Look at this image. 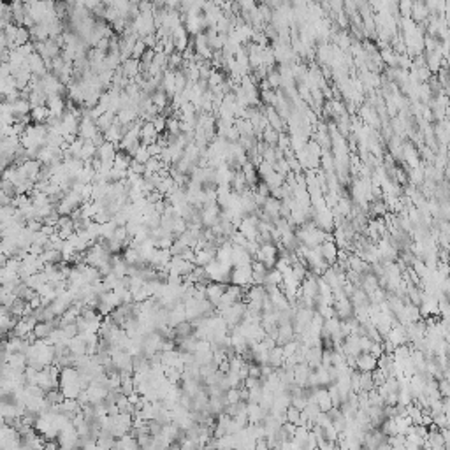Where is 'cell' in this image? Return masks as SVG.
<instances>
[{
  "mask_svg": "<svg viewBox=\"0 0 450 450\" xmlns=\"http://www.w3.org/2000/svg\"><path fill=\"white\" fill-rule=\"evenodd\" d=\"M278 257H280V248L276 243H262L259 252H257L255 259L264 262L269 269H273L276 265V262H278Z\"/></svg>",
  "mask_w": 450,
  "mask_h": 450,
  "instance_id": "cell-1",
  "label": "cell"
},
{
  "mask_svg": "<svg viewBox=\"0 0 450 450\" xmlns=\"http://www.w3.org/2000/svg\"><path fill=\"white\" fill-rule=\"evenodd\" d=\"M227 285L229 283L209 282L208 285H206V299L211 301L215 306H218L223 297V294H225V290H227Z\"/></svg>",
  "mask_w": 450,
  "mask_h": 450,
  "instance_id": "cell-2",
  "label": "cell"
},
{
  "mask_svg": "<svg viewBox=\"0 0 450 450\" xmlns=\"http://www.w3.org/2000/svg\"><path fill=\"white\" fill-rule=\"evenodd\" d=\"M339 348H341L346 355L357 357L359 353H363V350H361V336H359V334H353V333L348 334V336L343 339V343L339 345Z\"/></svg>",
  "mask_w": 450,
  "mask_h": 450,
  "instance_id": "cell-3",
  "label": "cell"
},
{
  "mask_svg": "<svg viewBox=\"0 0 450 450\" xmlns=\"http://www.w3.org/2000/svg\"><path fill=\"white\" fill-rule=\"evenodd\" d=\"M378 368V359L370 352H363L355 357V370L359 371H375Z\"/></svg>",
  "mask_w": 450,
  "mask_h": 450,
  "instance_id": "cell-4",
  "label": "cell"
},
{
  "mask_svg": "<svg viewBox=\"0 0 450 450\" xmlns=\"http://www.w3.org/2000/svg\"><path fill=\"white\" fill-rule=\"evenodd\" d=\"M338 250L339 248L336 241H333V239H327V241H324L322 245H320V253H322V257L326 259V262L329 265H333L338 260Z\"/></svg>",
  "mask_w": 450,
  "mask_h": 450,
  "instance_id": "cell-5",
  "label": "cell"
},
{
  "mask_svg": "<svg viewBox=\"0 0 450 450\" xmlns=\"http://www.w3.org/2000/svg\"><path fill=\"white\" fill-rule=\"evenodd\" d=\"M158 130L155 128L153 121H145L141 127V143H145V145H153V143H157L158 139Z\"/></svg>",
  "mask_w": 450,
  "mask_h": 450,
  "instance_id": "cell-6",
  "label": "cell"
},
{
  "mask_svg": "<svg viewBox=\"0 0 450 450\" xmlns=\"http://www.w3.org/2000/svg\"><path fill=\"white\" fill-rule=\"evenodd\" d=\"M216 250L218 248H213V246L195 250V252H197V255H195V265H208L209 262H213V260L216 259Z\"/></svg>",
  "mask_w": 450,
  "mask_h": 450,
  "instance_id": "cell-7",
  "label": "cell"
},
{
  "mask_svg": "<svg viewBox=\"0 0 450 450\" xmlns=\"http://www.w3.org/2000/svg\"><path fill=\"white\" fill-rule=\"evenodd\" d=\"M269 413L264 412V408L259 403H248V420L250 424H260Z\"/></svg>",
  "mask_w": 450,
  "mask_h": 450,
  "instance_id": "cell-8",
  "label": "cell"
},
{
  "mask_svg": "<svg viewBox=\"0 0 450 450\" xmlns=\"http://www.w3.org/2000/svg\"><path fill=\"white\" fill-rule=\"evenodd\" d=\"M267 364H271L275 370H278V368H282L283 364H285V353H283V346L282 345H276L275 348H271Z\"/></svg>",
  "mask_w": 450,
  "mask_h": 450,
  "instance_id": "cell-9",
  "label": "cell"
},
{
  "mask_svg": "<svg viewBox=\"0 0 450 450\" xmlns=\"http://www.w3.org/2000/svg\"><path fill=\"white\" fill-rule=\"evenodd\" d=\"M30 116L34 123H46V120L50 118V109H48V106H34Z\"/></svg>",
  "mask_w": 450,
  "mask_h": 450,
  "instance_id": "cell-10",
  "label": "cell"
},
{
  "mask_svg": "<svg viewBox=\"0 0 450 450\" xmlns=\"http://www.w3.org/2000/svg\"><path fill=\"white\" fill-rule=\"evenodd\" d=\"M287 422H292L296 424V426H304L308 420L302 419V410L296 408L294 404H290V407L287 408Z\"/></svg>",
  "mask_w": 450,
  "mask_h": 450,
  "instance_id": "cell-11",
  "label": "cell"
},
{
  "mask_svg": "<svg viewBox=\"0 0 450 450\" xmlns=\"http://www.w3.org/2000/svg\"><path fill=\"white\" fill-rule=\"evenodd\" d=\"M40 259H42L46 264H60V262H64V253H62V250L50 248L40 255Z\"/></svg>",
  "mask_w": 450,
  "mask_h": 450,
  "instance_id": "cell-12",
  "label": "cell"
},
{
  "mask_svg": "<svg viewBox=\"0 0 450 450\" xmlns=\"http://www.w3.org/2000/svg\"><path fill=\"white\" fill-rule=\"evenodd\" d=\"M375 380H373V371H361V390H370L375 389Z\"/></svg>",
  "mask_w": 450,
  "mask_h": 450,
  "instance_id": "cell-13",
  "label": "cell"
},
{
  "mask_svg": "<svg viewBox=\"0 0 450 450\" xmlns=\"http://www.w3.org/2000/svg\"><path fill=\"white\" fill-rule=\"evenodd\" d=\"M46 399H48V403H50V404H60V403H64L65 394L62 392L60 387H58V389H51V390H48V392H46Z\"/></svg>",
  "mask_w": 450,
  "mask_h": 450,
  "instance_id": "cell-14",
  "label": "cell"
},
{
  "mask_svg": "<svg viewBox=\"0 0 450 450\" xmlns=\"http://www.w3.org/2000/svg\"><path fill=\"white\" fill-rule=\"evenodd\" d=\"M116 227H118V223L114 222V220H109V222L102 223V238H104V239L113 238V234H114V231H116Z\"/></svg>",
  "mask_w": 450,
  "mask_h": 450,
  "instance_id": "cell-15",
  "label": "cell"
},
{
  "mask_svg": "<svg viewBox=\"0 0 450 450\" xmlns=\"http://www.w3.org/2000/svg\"><path fill=\"white\" fill-rule=\"evenodd\" d=\"M136 390V383H134V376H128V378H121V392L123 394H132Z\"/></svg>",
  "mask_w": 450,
  "mask_h": 450,
  "instance_id": "cell-16",
  "label": "cell"
},
{
  "mask_svg": "<svg viewBox=\"0 0 450 450\" xmlns=\"http://www.w3.org/2000/svg\"><path fill=\"white\" fill-rule=\"evenodd\" d=\"M373 339H371L370 336H361V350H363V352H370L371 350V346H373Z\"/></svg>",
  "mask_w": 450,
  "mask_h": 450,
  "instance_id": "cell-17",
  "label": "cell"
}]
</instances>
